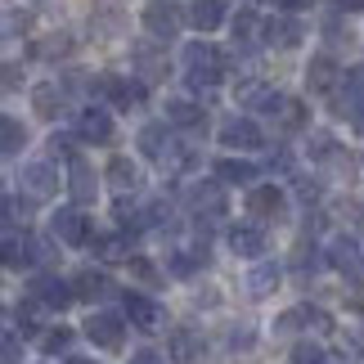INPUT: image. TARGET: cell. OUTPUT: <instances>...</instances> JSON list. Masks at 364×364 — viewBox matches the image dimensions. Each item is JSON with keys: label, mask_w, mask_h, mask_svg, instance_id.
<instances>
[{"label": "cell", "mask_w": 364, "mask_h": 364, "mask_svg": "<svg viewBox=\"0 0 364 364\" xmlns=\"http://www.w3.org/2000/svg\"><path fill=\"white\" fill-rule=\"evenodd\" d=\"M18 189H23L32 203L54 198V193H59V166H54V162H23V171H18Z\"/></svg>", "instance_id": "obj_4"}, {"label": "cell", "mask_w": 364, "mask_h": 364, "mask_svg": "<svg viewBox=\"0 0 364 364\" xmlns=\"http://www.w3.org/2000/svg\"><path fill=\"white\" fill-rule=\"evenodd\" d=\"M5 90H18V68L5 63Z\"/></svg>", "instance_id": "obj_41"}, {"label": "cell", "mask_w": 364, "mask_h": 364, "mask_svg": "<svg viewBox=\"0 0 364 364\" xmlns=\"http://www.w3.org/2000/svg\"><path fill=\"white\" fill-rule=\"evenodd\" d=\"M328 265L338 270L342 279H351V284H364V247L355 239H333L328 243Z\"/></svg>", "instance_id": "obj_9"}, {"label": "cell", "mask_w": 364, "mask_h": 364, "mask_svg": "<svg viewBox=\"0 0 364 364\" xmlns=\"http://www.w3.org/2000/svg\"><path fill=\"white\" fill-rule=\"evenodd\" d=\"M274 9H284V14H301V9H311L315 0H270Z\"/></svg>", "instance_id": "obj_38"}, {"label": "cell", "mask_w": 364, "mask_h": 364, "mask_svg": "<svg viewBox=\"0 0 364 364\" xmlns=\"http://www.w3.org/2000/svg\"><path fill=\"white\" fill-rule=\"evenodd\" d=\"M73 292L77 297H86V301H100V297H108V292H113V284H108V274L104 270H77L73 274Z\"/></svg>", "instance_id": "obj_27"}, {"label": "cell", "mask_w": 364, "mask_h": 364, "mask_svg": "<svg viewBox=\"0 0 364 364\" xmlns=\"http://www.w3.org/2000/svg\"><path fill=\"white\" fill-rule=\"evenodd\" d=\"M180 9L171 5V0H153V5L144 9V27H149V36H158V41H171L180 32Z\"/></svg>", "instance_id": "obj_17"}, {"label": "cell", "mask_w": 364, "mask_h": 364, "mask_svg": "<svg viewBox=\"0 0 364 364\" xmlns=\"http://www.w3.org/2000/svg\"><path fill=\"white\" fill-rule=\"evenodd\" d=\"M279 279H284V265L279 261H257L247 274V292L252 297H270V292L279 288Z\"/></svg>", "instance_id": "obj_26"}, {"label": "cell", "mask_w": 364, "mask_h": 364, "mask_svg": "<svg viewBox=\"0 0 364 364\" xmlns=\"http://www.w3.org/2000/svg\"><path fill=\"white\" fill-rule=\"evenodd\" d=\"M166 122H171L176 131H203L207 113H203V104H193V100H166Z\"/></svg>", "instance_id": "obj_23"}, {"label": "cell", "mask_w": 364, "mask_h": 364, "mask_svg": "<svg viewBox=\"0 0 364 364\" xmlns=\"http://www.w3.org/2000/svg\"><path fill=\"white\" fill-rule=\"evenodd\" d=\"M355 346H360V355H364V328H360V338H355Z\"/></svg>", "instance_id": "obj_44"}, {"label": "cell", "mask_w": 364, "mask_h": 364, "mask_svg": "<svg viewBox=\"0 0 364 364\" xmlns=\"http://www.w3.org/2000/svg\"><path fill=\"white\" fill-rule=\"evenodd\" d=\"M131 239H135V234H95L90 247L100 252L104 261H113V257H126V261H131Z\"/></svg>", "instance_id": "obj_29"}, {"label": "cell", "mask_w": 364, "mask_h": 364, "mask_svg": "<svg viewBox=\"0 0 364 364\" xmlns=\"http://www.w3.org/2000/svg\"><path fill=\"white\" fill-rule=\"evenodd\" d=\"M261 41H265V46H274V50H292V46H301V23L288 18V14H279V18L265 23Z\"/></svg>", "instance_id": "obj_22"}, {"label": "cell", "mask_w": 364, "mask_h": 364, "mask_svg": "<svg viewBox=\"0 0 364 364\" xmlns=\"http://www.w3.org/2000/svg\"><path fill=\"white\" fill-rule=\"evenodd\" d=\"M14 328L27 333V338L36 333V301H32V306H18V315H14Z\"/></svg>", "instance_id": "obj_36"}, {"label": "cell", "mask_w": 364, "mask_h": 364, "mask_svg": "<svg viewBox=\"0 0 364 364\" xmlns=\"http://www.w3.org/2000/svg\"><path fill=\"white\" fill-rule=\"evenodd\" d=\"M185 198L193 216H225V180H198L189 185Z\"/></svg>", "instance_id": "obj_10"}, {"label": "cell", "mask_w": 364, "mask_h": 364, "mask_svg": "<svg viewBox=\"0 0 364 364\" xmlns=\"http://www.w3.org/2000/svg\"><path fill=\"white\" fill-rule=\"evenodd\" d=\"M288 364H328V351H324L319 342H311V338H306V342H297V346H292Z\"/></svg>", "instance_id": "obj_32"}, {"label": "cell", "mask_w": 364, "mask_h": 364, "mask_svg": "<svg viewBox=\"0 0 364 364\" xmlns=\"http://www.w3.org/2000/svg\"><path fill=\"white\" fill-rule=\"evenodd\" d=\"M333 328V315L319 311V306H292L274 319V333H328Z\"/></svg>", "instance_id": "obj_6"}, {"label": "cell", "mask_w": 364, "mask_h": 364, "mask_svg": "<svg viewBox=\"0 0 364 364\" xmlns=\"http://www.w3.org/2000/svg\"><path fill=\"white\" fill-rule=\"evenodd\" d=\"M104 180H108V189H113L117 198H126V193H135L139 185H144V171H139L131 158H113L108 171H104Z\"/></svg>", "instance_id": "obj_19"}, {"label": "cell", "mask_w": 364, "mask_h": 364, "mask_svg": "<svg viewBox=\"0 0 364 364\" xmlns=\"http://www.w3.org/2000/svg\"><path fill=\"white\" fill-rule=\"evenodd\" d=\"M216 180H225V185H257V166L247 158H220L216 162Z\"/></svg>", "instance_id": "obj_28"}, {"label": "cell", "mask_w": 364, "mask_h": 364, "mask_svg": "<svg viewBox=\"0 0 364 364\" xmlns=\"http://www.w3.org/2000/svg\"><path fill=\"white\" fill-rule=\"evenodd\" d=\"M86 338H90L95 346H104V351H122V342H126V319L113 315V311H90Z\"/></svg>", "instance_id": "obj_7"}, {"label": "cell", "mask_w": 364, "mask_h": 364, "mask_svg": "<svg viewBox=\"0 0 364 364\" xmlns=\"http://www.w3.org/2000/svg\"><path fill=\"white\" fill-rule=\"evenodd\" d=\"M73 297H77L73 284H63L59 274H32V301L36 306H46V311H63Z\"/></svg>", "instance_id": "obj_13"}, {"label": "cell", "mask_w": 364, "mask_h": 364, "mask_svg": "<svg viewBox=\"0 0 364 364\" xmlns=\"http://www.w3.org/2000/svg\"><path fill=\"white\" fill-rule=\"evenodd\" d=\"M230 247L239 252V257H247V261H261L265 247H270V239H265V225H261V220H243V225H234V230H230Z\"/></svg>", "instance_id": "obj_15"}, {"label": "cell", "mask_w": 364, "mask_h": 364, "mask_svg": "<svg viewBox=\"0 0 364 364\" xmlns=\"http://www.w3.org/2000/svg\"><path fill=\"white\" fill-rule=\"evenodd\" d=\"M68 193H73V203H95V166L81 158H68Z\"/></svg>", "instance_id": "obj_18"}, {"label": "cell", "mask_w": 364, "mask_h": 364, "mask_svg": "<svg viewBox=\"0 0 364 364\" xmlns=\"http://www.w3.org/2000/svg\"><path fill=\"white\" fill-rule=\"evenodd\" d=\"M247 212H252V220H284L288 216V193L279 189V185H252V193H247Z\"/></svg>", "instance_id": "obj_8"}, {"label": "cell", "mask_w": 364, "mask_h": 364, "mask_svg": "<svg viewBox=\"0 0 364 364\" xmlns=\"http://www.w3.org/2000/svg\"><path fill=\"white\" fill-rule=\"evenodd\" d=\"M176 126L171 122H149L144 131H139V153H144L149 162H162L171 166V171H180V162H189V153L176 144Z\"/></svg>", "instance_id": "obj_2"}, {"label": "cell", "mask_w": 364, "mask_h": 364, "mask_svg": "<svg viewBox=\"0 0 364 364\" xmlns=\"http://www.w3.org/2000/svg\"><path fill=\"white\" fill-rule=\"evenodd\" d=\"M95 90L108 95L113 108H139L144 104V81H126V77H113V73L95 77Z\"/></svg>", "instance_id": "obj_11"}, {"label": "cell", "mask_w": 364, "mask_h": 364, "mask_svg": "<svg viewBox=\"0 0 364 364\" xmlns=\"http://www.w3.org/2000/svg\"><path fill=\"white\" fill-rule=\"evenodd\" d=\"M126 319H131L135 328H144V333H153L162 324V311H158V301L149 297V292H126Z\"/></svg>", "instance_id": "obj_20"}, {"label": "cell", "mask_w": 364, "mask_h": 364, "mask_svg": "<svg viewBox=\"0 0 364 364\" xmlns=\"http://www.w3.org/2000/svg\"><path fill=\"white\" fill-rule=\"evenodd\" d=\"M23 144H27L23 122H18V117H5V122H0V153H5V158H18Z\"/></svg>", "instance_id": "obj_30"}, {"label": "cell", "mask_w": 364, "mask_h": 364, "mask_svg": "<svg viewBox=\"0 0 364 364\" xmlns=\"http://www.w3.org/2000/svg\"><path fill=\"white\" fill-rule=\"evenodd\" d=\"M338 9H346V14H364V0H338Z\"/></svg>", "instance_id": "obj_42"}, {"label": "cell", "mask_w": 364, "mask_h": 364, "mask_svg": "<svg viewBox=\"0 0 364 364\" xmlns=\"http://www.w3.org/2000/svg\"><path fill=\"white\" fill-rule=\"evenodd\" d=\"M342 81V68L333 54H315L311 63H306V86H311V95H333Z\"/></svg>", "instance_id": "obj_16"}, {"label": "cell", "mask_w": 364, "mask_h": 364, "mask_svg": "<svg viewBox=\"0 0 364 364\" xmlns=\"http://www.w3.org/2000/svg\"><path fill=\"white\" fill-rule=\"evenodd\" d=\"M131 364H166V360L153 351V346H144V351H135V355H131Z\"/></svg>", "instance_id": "obj_39"}, {"label": "cell", "mask_w": 364, "mask_h": 364, "mask_svg": "<svg viewBox=\"0 0 364 364\" xmlns=\"http://www.w3.org/2000/svg\"><path fill=\"white\" fill-rule=\"evenodd\" d=\"M185 81L193 90L220 86V81H225V54H220V46H207V41L185 46Z\"/></svg>", "instance_id": "obj_1"}, {"label": "cell", "mask_w": 364, "mask_h": 364, "mask_svg": "<svg viewBox=\"0 0 364 364\" xmlns=\"http://www.w3.org/2000/svg\"><path fill=\"white\" fill-rule=\"evenodd\" d=\"M126 265H131V274L139 279V284H149V288H158L162 279H166V274H158V265H153L149 257H131V261H126Z\"/></svg>", "instance_id": "obj_33"}, {"label": "cell", "mask_w": 364, "mask_h": 364, "mask_svg": "<svg viewBox=\"0 0 364 364\" xmlns=\"http://www.w3.org/2000/svg\"><path fill=\"white\" fill-rule=\"evenodd\" d=\"M5 364H18V338H14V333L5 338Z\"/></svg>", "instance_id": "obj_40"}, {"label": "cell", "mask_w": 364, "mask_h": 364, "mask_svg": "<svg viewBox=\"0 0 364 364\" xmlns=\"http://www.w3.org/2000/svg\"><path fill=\"white\" fill-rule=\"evenodd\" d=\"M225 338L234 342V346H230V351H252V324H239V328H234V324H230V333H225Z\"/></svg>", "instance_id": "obj_37"}, {"label": "cell", "mask_w": 364, "mask_h": 364, "mask_svg": "<svg viewBox=\"0 0 364 364\" xmlns=\"http://www.w3.org/2000/svg\"><path fill=\"white\" fill-rule=\"evenodd\" d=\"M68 346H73V328H68V324L41 333V351H46V355H68Z\"/></svg>", "instance_id": "obj_31"}, {"label": "cell", "mask_w": 364, "mask_h": 364, "mask_svg": "<svg viewBox=\"0 0 364 364\" xmlns=\"http://www.w3.org/2000/svg\"><path fill=\"white\" fill-rule=\"evenodd\" d=\"M315 261H319L315 243H311V239H301L297 252H292V270H297V274H311V270H315Z\"/></svg>", "instance_id": "obj_34"}, {"label": "cell", "mask_w": 364, "mask_h": 364, "mask_svg": "<svg viewBox=\"0 0 364 364\" xmlns=\"http://www.w3.org/2000/svg\"><path fill=\"white\" fill-rule=\"evenodd\" d=\"M189 27H198V32L225 27V0H193L189 5Z\"/></svg>", "instance_id": "obj_25"}, {"label": "cell", "mask_w": 364, "mask_h": 364, "mask_svg": "<svg viewBox=\"0 0 364 364\" xmlns=\"http://www.w3.org/2000/svg\"><path fill=\"white\" fill-rule=\"evenodd\" d=\"M73 131L81 144H108L113 139V117H108V108H81Z\"/></svg>", "instance_id": "obj_12"}, {"label": "cell", "mask_w": 364, "mask_h": 364, "mask_svg": "<svg viewBox=\"0 0 364 364\" xmlns=\"http://www.w3.org/2000/svg\"><path fill=\"white\" fill-rule=\"evenodd\" d=\"M68 364H95V360H86V355H68Z\"/></svg>", "instance_id": "obj_43"}, {"label": "cell", "mask_w": 364, "mask_h": 364, "mask_svg": "<svg viewBox=\"0 0 364 364\" xmlns=\"http://www.w3.org/2000/svg\"><path fill=\"white\" fill-rule=\"evenodd\" d=\"M203 351H207V346H203V338L193 328H176L171 338H166V355H171L176 364H198Z\"/></svg>", "instance_id": "obj_21"}, {"label": "cell", "mask_w": 364, "mask_h": 364, "mask_svg": "<svg viewBox=\"0 0 364 364\" xmlns=\"http://www.w3.org/2000/svg\"><path fill=\"white\" fill-rule=\"evenodd\" d=\"M50 234H54V243H63V247H86L95 239L81 207H59V212L50 216Z\"/></svg>", "instance_id": "obj_3"}, {"label": "cell", "mask_w": 364, "mask_h": 364, "mask_svg": "<svg viewBox=\"0 0 364 364\" xmlns=\"http://www.w3.org/2000/svg\"><path fill=\"white\" fill-rule=\"evenodd\" d=\"M261 113H270L279 131H301V126H306V104L292 100V95H279V90L261 104Z\"/></svg>", "instance_id": "obj_14"}, {"label": "cell", "mask_w": 364, "mask_h": 364, "mask_svg": "<svg viewBox=\"0 0 364 364\" xmlns=\"http://www.w3.org/2000/svg\"><path fill=\"white\" fill-rule=\"evenodd\" d=\"M63 104H68V95H63L59 81H41V86L32 90V108H36V117H46V122L59 117Z\"/></svg>", "instance_id": "obj_24"}, {"label": "cell", "mask_w": 364, "mask_h": 364, "mask_svg": "<svg viewBox=\"0 0 364 364\" xmlns=\"http://www.w3.org/2000/svg\"><path fill=\"white\" fill-rule=\"evenodd\" d=\"M68 50H73V41H68V36H46L32 54H36V59H54V54H68Z\"/></svg>", "instance_id": "obj_35"}, {"label": "cell", "mask_w": 364, "mask_h": 364, "mask_svg": "<svg viewBox=\"0 0 364 364\" xmlns=\"http://www.w3.org/2000/svg\"><path fill=\"white\" fill-rule=\"evenodd\" d=\"M216 139L225 149H234V153H252V149L265 144V131L252 117H225V122H220V131H216Z\"/></svg>", "instance_id": "obj_5"}]
</instances>
